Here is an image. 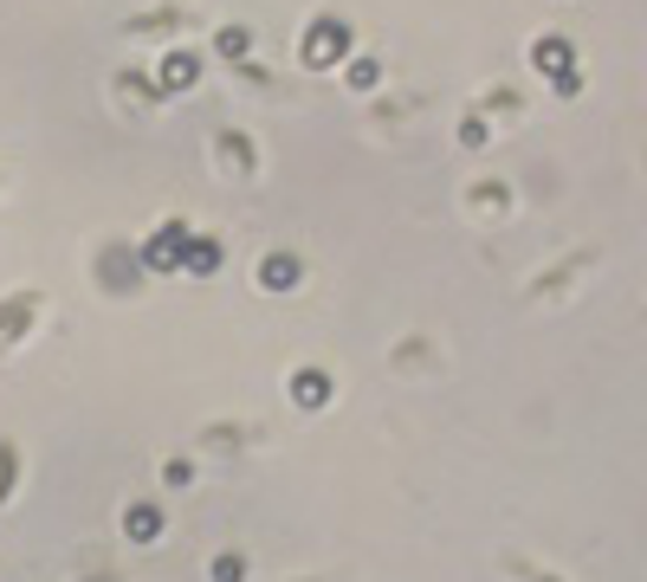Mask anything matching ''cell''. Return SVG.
<instances>
[{
  "instance_id": "6da1fadb",
  "label": "cell",
  "mask_w": 647,
  "mask_h": 582,
  "mask_svg": "<svg viewBox=\"0 0 647 582\" xmlns=\"http://www.w3.org/2000/svg\"><path fill=\"white\" fill-rule=\"evenodd\" d=\"M344 46H350V26H344V20H317V26L304 33V46H298V53H304V66H331Z\"/></svg>"
},
{
  "instance_id": "ba28073f",
  "label": "cell",
  "mask_w": 647,
  "mask_h": 582,
  "mask_svg": "<svg viewBox=\"0 0 647 582\" xmlns=\"http://www.w3.org/2000/svg\"><path fill=\"white\" fill-rule=\"evenodd\" d=\"M246 46H253L246 26H227V33H220V53H227V59H246Z\"/></svg>"
},
{
  "instance_id": "9c48e42d",
  "label": "cell",
  "mask_w": 647,
  "mask_h": 582,
  "mask_svg": "<svg viewBox=\"0 0 647 582\" xmlns=\"http://www.w3.org/2000/svg\"><path fill=\"white\" fill-rule=\"evenodd\" d=\"M13 492V446H0V499Z\"/></svg>"
},
{
  "instance_id": "8fae6325",
  "label": "cell",
  "mask_w": 647,
  "mask_h": 582,
  "mask_svg": "<svg viewBox=\"0 0 647 582\" xmlns=\"http://www.w3.org/2000/svg\"><path fill=\"white\" fill-rule=\"evenodd\" d=\"M215 577H220V582H240V557H220V563H215Z\"/></svg>"
},
{
  "instance_id": "3957f363",
  "label": "cell",
  "mask_w": 647,
  "mask_h": 582,
  "mask_svg": "<svg viewBox=\"0 0 647 582\" xmlns=\"http://www.w3.org/2000/svg\"><path fill=\"white\" fill-rule=\"evenodd\" d=\"M291 401H298V408H324V401H331V375H324V369H298V375H291Z\"/></svg>"
},
{
  "instance_id": "8992f818",
  "label": "cell",
  "mask_w": 647,
  "mask_h": 582,
  "mask_svg": "<svg viewBox=\"0 0 647 582\" xmlns=\"http://www.w3.org/2000/svg\"><path fill=\"white\" fill-rule=\"evenodd\" d=\"M124 531H130V544H155V537H162V511L155 505H130L124 511Z\"/></svg>"
},
{
  "instance_id": "52a82bcc",
  "label": "cell",
  "mask_w": 647,
  "mask_h": 582,
  "mask_svg": "<svg viewBox=\"0 0 647 582\" xmlns=\"http://www.w3.org/2000/svg\"><path fill=\"white\" fill-rule=\"evenodd\" d=\"M182 266H188V272H220V240H195V233H188Z\"/></svg>"
},
{
  "instance_id": "277c9868",
  "label": "cell",
  "mask_w": 647,
  "mask_h": 582,
  "mask_svg": "<svg viewBox=\"0 0 647 582\" xmlns=\"http://www.w3.org/2000/svg\"><path fill=\"white\" fill-rule=\"evenodd\" d=\"M298 272H304V266H298L291 253H273V259H259V272H253V279H259L266 291H291V286H298Z\"/></svg>"
},
{
  "instance_id": "7a4b0ae2",
  "label": "cell",
  "mask_w": 647,
  "mask_h": 582,
  "mask_svg": "<svg viewBox=\"0 0 647 582\" xmlns=\"http://www.w3.org/2000/svg\"><path fill=\"white\" fill-rule=\"evenodd\" d=\"M182 246H188V226L169 220V226H155V240L143 246V259L155 266V272H169V266H182Z\"/></svg>"
},
{
  "instance_id": "5b68a950",
  "label": "cell",
  "mask_w": 647,
  "mask_h": 582,
  "mask_svg": "<svg viewBox=\"0 0 647 582\" xmlns=\"http://www.w3.org/2000/svg\"><path fill=\"white\" fill-rule=\"evenodd\" d=\"M195 78H201V59H195V53H169V59H162V91H188Z\"/></svg>"
},
{
  "instance_id": "30bf717a",
  "label": "cell",
  "mask_w": 647,
  "mask_h": 582,
  "mask_svg": "<svg viewBox=\"0 0 647 582\" xmlns=\"http://www.w3.org/2000/svg\"><path fill=\"white\" fill-rule=\"evenodd\" d=\"M350 84H357V91H369V84H376V66H369V59H357V66H350Z\"/></svg>"
}]
</instances>
